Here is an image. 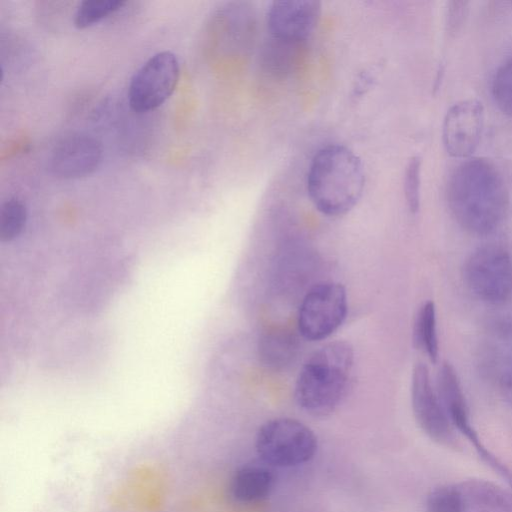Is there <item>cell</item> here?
Returning <instances> with one entry per match:
<instances>
[{"label":"cell","mask_w":512,"mask_h":512,"mask_svg":"<svg viewBox=\"0 0 512 512\" xmlns=\"http://www.w3.org/2000/svg\"><path fill=\"white\" fill-rule=\"evenodd\" d=\"M447 202L456 222L474 235H487L503 222L508 210L505 183L489 161L468 158L452 172Z\"/></svg>","instance_id":"6da1fadb"},{"label":"cell","mask_w":512,"mask_h":512,"mask_svg":"<svg viewBox=\"0 0 512 512\" xmlns=\"http://www.w3.org/2000/svg\"><path fill=\"white\" fill-rule=\"evenodd\" d=\"M307 192L315 208L327 216L349 212L365 187L361 159L348 147L330 144L313 156L307 172Z\"/></svg>","instance_id":"7a4b0ae2"},{"label":"cell","mask_w":512,"mask_h":512,"mask_svg":"<svg viewBox=\"0 0 512 512\" xmlns=\"http://www.w3.org/2000/svg\"><path fill=\"white\" fill-rule=\"evenodd\" d=\"M354 365V350L347 341H333L316 350L296 379L294 398L306 413L323 417L343 401Z\"/></svg>","instance_id":"3957f363"},{"label":"cell","mask_w":512,"mask_h":512,"mask_svg":"<svg viewBox=\"0 0 512 512\" xmlns=\"http://www.w3.org/2000/svg\"><path fill=\"white\" fill-rule=\"evenodd\" d=\"M317 447L314 432L304 423L287 417L264 423L255 439L259 458L274 467H294L309 462Z\"/></svg>","instance_id":"277c9868"},{"label":"cell","mask_w":512,"mask_h":512,"mask_svg":"<svg viewBox=\"0 0 512 512\" xmlns=\"http://www.w3.org/2000/svg\"><path fill=\"white\" fill-rule=\"evenodd\" d=\"M463 278L481 301L503 304L512 298V255L499 245L478 247L465 261Z\"/></svg>","instance_id":"5b68a950"},{"label":"cell","mask_w":512,"mask_h":512,"mask_svg":"<svg viewBox=\"0 0 512 512\" xmlns=\"http://www.w3.org/2000/svg\"><path fill=\"white\" fill-rule=\"evenodd\" d=\"M347 311V292L341 283H318L308 290L301 301L298 331L309 341L326 339L343 324Z\"/></svg>","instance_id":"8992f818"},{"label":"cell","mask_w":512,"mask_h":512,"mask_svg":"<svg viewBox=\"0 0 512 512\" xmlns=\"http://www.w3.org/2000/svg\"><path fill=\"white\" fill-rule=\"evenodd\" d=\"M180 66L176 55L161 51L151 56L132 76L128 102L138 113L152 111L166 102L176 89Z\"/></svg>","instance_id":"52a82bcc"},{"label":"cell","mask_w":512,"mask_h":512,"mask_svg":"<svg viewBox=\"0 0 512 512\" xmlns=\"http://www.w3.org/2000/svg\"><path fill=\"white\" fill-rule=\"evenodd\" d=\"M436 390L454 429L464 435L479 458L512 487V470L486 448L471 424L460 380L454 367L448 362H444L439 369Z\"/></svg>","instance_id":"ba28073f"},{"label":"cell","mask_w":512,"mask_h":512,"mask_svg":"<svg viewBox=\"0 0 512 512\" xmlns=\"http://www.w3.org/2000/svg\"><path fill=\"white\" fill-rule=\"evenodd\" d=\"M411 405L418 426L431 440L446 447L457 446L454 427L424 363H417L412 372Z\"/></svg>","instance_id":"9c48e42d"},{"label":"cell","mask_w":512,"mask_h":512,"mask_svg":"<svg viewBox=\"0 0 512 512\" xmlns=\"http://www.w3.org/2000/svg\"><path fill=\"white\" fill-rule=\"evenodd\" d=\"M483 124L481 102L466 99L452 105L442 125V140L447 153L455 158L470 157L480 142Z\"/></svg>","instance_id":"30bf717a"},{"label":"cell","mask_w":512,"mask_h":512,"mask_svg":"<svg viewBox=\"0 0 512 512\" xmlns=\"http://www.w3.org/2000/svg\"><path fill=\"white\" fill-rule=\"evenodd\" d=\"M321 15V3L315 0H278L267 10V26L275 40L300 43L311 36Z\"/></svg>","instance_id":"8fae6325"},{"label":"cell","mask_w":512,"mask_h":512,"mask_svg":"<svg viewBox=\"0 0 512 512\" xmlns=\"http://www.w3.org/2000/svg\"><path fill=\"white\" fill-rule=\"evenodd\" d=\"M102 146L94 137L75 134L62 139L53 148L49 168L61 179H77L93 173L101 163Z\"/></svg>","instance_id":"7c38bea8"},{"label":"cell","mask_w":512,"mask_h":512,"mask_svg":"<svg viewBox=\"0 0 512 512\" xmlns=\"http://www.w3.org/2000/svg\"><path fill=\"white\" fill-rule=\"evenodd\" d=\"M483 364L500 397L512 407V322L498 323L492 329L484 346Z\"/></svg>","instance_id":"4fadbf2b"},{"label":"cell","mask_w":512,"mask_h":512,"mask_svg":"<svg viewBox=\"0 0 512 512\" xmlns=\"http://www.w3.org/2000/svg\"><path fill=\"white\" fill-rule=\"evenodd\" d=\"M457 487L461 512H512V492L491 481L469 479Z\"/></svg>","instance_id":"5bb4252c"},{"label":"cell","mask_w":512,"mask_h":512,"mask_svg":"<svg viewBox=\"0 0 512 512\" xmlns=\"http://www.w3.org/2000/svg\"><path fill=\"white\" fill-rule=\"evenodd\" d=\"M275 477L265 464H247L240 467L230 482L231 497L243 504L265 499L273 489Z\"/></svg>","instance_id":"9a60e30c"},{"label":"cell","mask_w":512,"mask_h":512,"mask_svg":"<svg viewBox=\"0 0 512 512\" xmlns=\"http://www.w3.org/2000/svg\"><path fill=\"white\" fill-rule=\"evenodd\" d=\"M299 351L296 335L286 329L275 328L265 332L258 342V356L266 367L281 370L293 363Z\"/></svg>","instance_id":"2e32d148"},{"label":"cell","mask_w":512,"mask_h":512,"mask_svg":"<svg viewBox=\"0 0 512 512\" xmlns=\"http://www.w3.org/2000/svg\"><path fill=\"white\" fill-rule=\"evenodd\" d=\"M413 341L432 363L439 357L436 307L433 301H426L419 309L413 327Z\"/></svg>","instance_id":"e0dca14e"},{"label":"cell","mask_w":512,"mask_h":512,"mask_svg":"<svg viewBox=\"0 0 512 512\" xmlns=\"http://www.w3.org/2000/svg\"><path fill=\"white\" fill-rule=\"evenodd\" d=\"M122 0H84L74 14V26L78 29L88 28L122 8Z\"/></svg>","instance_id":"ac0fdd59"},{"label":"cell","mask_w":512,"mask_h":512,"mask_svg":"<svg viewBox=\"0 0 512 512\" xmlns=\"http://www.w3.org/2000/svg\"><path fill=\"white\" fill-rule=\"evenodd\" d=\"M27 220L25 204L18 198H10L0 208V239L11 241L23 230Z\"/></svg>","instance_id":"d6986e66"},{"label":"cell","mask_w":512,"mask_h":512,"mask_svg":"<svg viewBox=\"0 0 512 512\" xmlns=\"http://www.w3.org/2000/svg\"><path fill=\"white\" fill-rule=\"evenodd\" d=\"M492 95L498 108L512 116V58L505 61L495 72Z\"/></svg>","instance_id":"ffe728a7"},{"label":"cell","mask_w":512,"mask_h":512,"mask_svg":"<svg viewBox=\"0 0 512 512\" xmlns=\"http://www.w3.org/2000/svg\"><path fill=\"white\" fill-rule=\"evenodd\" d=\"M425 512H461L457 484L441 485L432 489L425 500Z\"/></svg>","instance_id":"44dd1931"},{"label":"cell","mask_w":512,"mask_h":512,"mask_svg":"<svg viewBox=\"0 0 512 512\" xmlns=\"http://www.w3.org/2000/svg\"><path fill=\"white\" fill-rule=\"evenodd\" d=\"M421 158L413 156L405 169L404 194L411 213L418 212L420 207Z\"/></svg>","instance_id":"7402d4cb"},{"label":"cell","mask_w":512,"mask_h":512,"mask_svg":"<svg viewBox=\"0 0 512 512\" xmlns=\"http://www.w3.org/2000/svg\"><path fill=\"white\" fill-rule=\"evenodd\" d=\"M467 2L465 1H452L449 3L447 26L451 33H454L461 26V23L466 15Z\"/></svg>","instance_id":"603a6c76"}]
</instances>
